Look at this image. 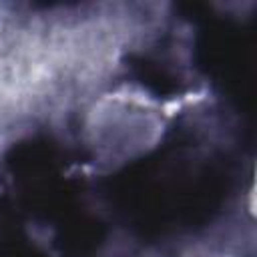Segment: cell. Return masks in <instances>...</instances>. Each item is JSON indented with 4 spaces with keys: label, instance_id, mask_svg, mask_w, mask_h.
<instances>
[{
    "label": "cell",
    "instance_id": "6da1fadb",
    "mask_svg": "<svg viewBox=\"0 0 257 257\" xmlns=\"http://www.w3.org/2000/svg\"><path fill=\"white\" fill-rule=\"evenodd\" d=\"M108 187L133 231L161 237L209 221L229 191V173L199 145L175 141L124 167Z\"/></svg>",
    "mask_w": 257,
    "mask_h": 257
},
{
    "label": "cell",
    "instance_id": "7a4b0ae2",
    "mask_svg": "<svg viewBox=\"0 0 257 257\" xmlns=\"http://www.w3.org/2000/svg\"><path fill=\"white\" fill-rule=\"evenodd\" d=\"M126 66L133 72V76L147 86L151 92L159 94V96H177L181 92H185L187 84L185 78L175 74L169 66H165L163 62L145 56V54H131L126 58Z\"/></svg>",
    "mask_w": 257,
    "mask_h": 257
},
{
    "label": "cell",
    "instance_id": "3957f363",
    "mask_svg": "<svg viewBox=\"0 0 257 257\" xmlns=\"http://www.w3.org/2000/svg\"><path fill=\"white\" fill-rule=\"evenodd\" d=\"M6 209L8 207L0 203V257H34L24 235L10 221V213Z\"/></svg>",
    "mask_w": 257,
    "mask_h": 257
}]
</instances>
